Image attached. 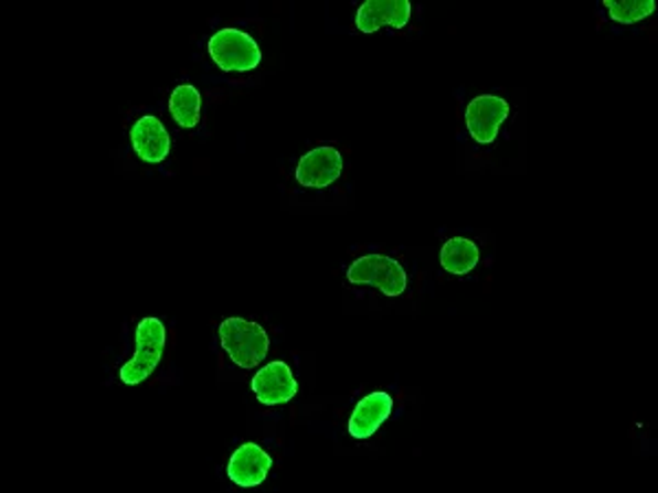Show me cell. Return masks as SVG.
Segmentation results:
<instances>
[{
	"instance_id": "9",
	"label": "cell",
	"mask_w": 658,
	"mask_h": 493,
	"mask_svg": "<svg viewBox=\"0 0 658 493\" xmlns=\"http://www.w3.org/2000/svg\"><path fill=\"white\" fill-rule=\"evenodd\" d=\"M393 397L384 390H375L358 401L355 410L349 417V435L358 441H364L378 432V428L391 417Z\"/></svg>"
},
{
	"instance_id": "4",
	"label": "cell",
	"mask_w": 658,
	"mask_h": 493,
	"mask_svg": "<svg viewBox=\"0 0 658 493\" xmlns=\"http://www.w3.org/2000/svg\"><path fill=\"white\" fill-rule=\"evenodd\" d=\"M209 55L224 73H248L262 62L257 42L240 29H222L209 40Z\"/></svg>"
},
{
	"instance_id": "13",
	"label": "cell",
	"mask_w": 658,
	"mask_h": 493,
	"mask_svg": "<svg viewBox=\"0 0 658 493\" xmlns=\"http://www.w3.org/2000/svg\"><path fill=\"white\" fill-rule=\"evenodd\" d=\"M479 264V248L468 237H453L442 248V266L453 275H468Z\"/></svg>"
},
{
	"instance_id": "1",
	"label": "cell",
	"mask_w": 658,
	"mask_h": 493,
	"mask_svg": "<svg viewBox=\"0 0 658 493\" xmlns=\"http://www.w3.org/2000/svg\"><path fill=\"white\" fill-rule=\"evenodd\" d=\"M220 344L229 353L231 362L240 368L259 366L270 349L266 329L246 319H226L220 325Z\"/></svg>"
},
{
	"instance_id": "12",
	"label": "cell",
	"mask_w": 658,
	"mask_h": 493,
	"mask_svg": "<svg viewBox=\"0 0 658 493\" xmlns=\"http://www.w3.org/2000/svg\"><path fill=\"white\" fill-rule=\"evenodd\" d=\"M200 108L202 97L191 84H180L173 88L169 97V112L180 128L193 130L200 124Z\"/></svg>"
},
{
	"instance_id": "5",
	"label": "cell",
	"mask_w": 658,
	"mask_h": 493,
	"mask_svg": "<svg viewBox=\"0 0 658 493\" xmlns=\"http://www.w3.org/2000/svg\"><path fill=\"white\" fill-rule=\"evenodd\" d=\"M509 117V104L496 95H479L470 101L466 110V126L470 137L481 143L490 146L498 137L500 126Z\"/></svg>"
},
{
	"instance_id": "7",
	"label": "cell",
	"mask_w": 658,
	"mask_h": 493,
	"mask_svg": "<svg viewBox=\"0 0 658 493\" xmlns=\"http://www.w3.org/2000/svg\"><path fill=\"white\" fill-rule=\"evenodd\" d=\"M411 11L408 0H367L358 7L355 26L362 33H375L382 26L402 29L408 24Z\"/></svg>"
},
{
	"instance_id": "14",
	"label": "cell",
	"mask_w": 658,
	"mask_h": 493,
	"mask_svg": "<svg viewBox=\"0 0 658 493\" xmlns=\"http://www.w3.org/2000/svg\"><path fill=\"white\" fill-rule=\"evenodd\" d=\"M606 11L619 24H637L655 13V0H604Z\"/></svg>"
},
{
	"instance_id": "8",
	"label": "cell",
	"mask_w": 658,
	"mask_h": 493,
	"mask_svg": "<svg viewBox=\"0 0 658 493\" xmlns=\"http://www.w3.org/2000/svg\"><path fill=\"white\" fill-rule=\"evenodd\" d=\"M273 459L257 443H244L229 461V479L240 487H257L266 481Z\"/></svg>"
},
{
	"instance_id": "3",
	"label": "cell",
	"mask_w": 658,
	"mask_h": 493,
	"mask_svg": "<svg viewBox=\"0 0 658 493\" xmlns=\"http://www.w3.org/2000/svg\"><path fill=\"white\" fill-rule=\"evenodd\" d=\"M347 281L353 286H371L386 297H400L406 292L408 277L397 259L373 253L358 257L349 266Z\"/></svg>"
},
{
	"instance_id": "2",
	"label": "cell",
	"mask_w": 658,
	"mask_h": 493,
	"mask_svg": "<svg viewBox=\"0 0 658 493\" xmlns=\"http://www.w3.org/2000/svg\"><path fill=\"white\" fill-rule=\"evenodd\" d=\"M135 340H137V353L119 371V377L126 386H137L157 371V366L163 360L167 331L159 319H144L137 325Z\"/></svg>"
},
{
	"instance_id": "11",
	"label": "cell",
	"mask_w": 658,
	"mask_h": 493,
	"mask_svg": "<svg viewBox=\"0 0 658 493\" xmlns=\"http://www.w3.org/2000/svg\"><path fill=\"white\" fill-rule=\"evenodd\" d=\"M130 141L132 148L137 152V157L148 164L163 163L164 159L169 157V148H171V139L169 132L164 130L163 124L157 117H141L130 132Z\"/></svg>"
},
{
	"instance_id": "10",
	"label": "cell",
	"mask_w": 658,
	"mask_h": 493,
	"mask_svg": "<svg viewBox=\"0 0 658 493\" xmlns=\"http://www.w3.org/2000/svg\"><path fill=\"white\" fill-rule=\"evenodd\" d=\"M342 173V154L336 148H317L308 152L297 167V182L301 186L326 189L333 184Z\"/></svg>"
},
{
	"instance_id": "6",
	"label": "cell",
	"mask_w": 658,
	"mask_h": 493,
	"mask_svg": "<svg viewBox=\"0 0 658 493\" xmlns=\"http://www.w3.org/2000/svg\"><path fill=\"white\" fill-rule=\"evenodd\" d=\"M253 393L264 406H282L295 399L299 384L286 362H270L253 377Z\"/></svg>"
}]
</instances>
